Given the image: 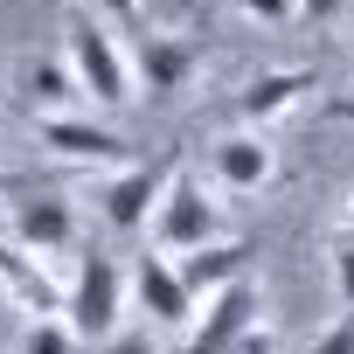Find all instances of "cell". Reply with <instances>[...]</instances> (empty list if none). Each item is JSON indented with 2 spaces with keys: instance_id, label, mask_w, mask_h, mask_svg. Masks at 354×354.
<instances>
[{
  "instance_id": "1",
  "label": "cell",
  "mask_w": 354,
  "mask_h": 354,
  "mask_svg": "<svg viewBox=\"0 0 354 354\" xmlns=\"http://www.w3.org/2000/svg\"><path fill=\"white\" fill-rule=\"evenodd\" d=\"M63 63L77 70V84H84L91 104L118 111L132 97V56L118 49V35H111V21L97 8H70V21H63Z\"/></svg>"
},
{
  "instance_id": "2",
  "label": "cell",
  "mask_w": 354,
  "mask_h": 354,
  "mask_svg": "<svg viewBox=\"0 0 354 354\" xmlns=\"http://www.w3.org/2000/svg\"><path fill=\"white\" fill-rule=\"evenodd\" d=\"M146 230H153V250L188 257V250H202V243H223V202H216V188L202 181L195 167H181V174H174V188L160 195V216H153Z\"/></svg>"
},
{
  "instance_id": "3",
  "label": "cell",
  "mask_w": 354,
  "mask_h": 354,
  "mask_svg": "<svg viewBox=\"0 0 354 354\" xmlns=\"http://www.w3.org/2000/svg\"><path fill=\"white\" fill-rule=\"evenodd\" d=\"M181 167H188L181 146H167L160 160H139V167H118L111 181H104V223H111L118 236L146 230V223L160 216V195L174 188V174H181Z\"/></svg>"
},
{
  "instance_id": "4",
  "label": "cell",
  "mask_w": 354,
  "mask_h": 354,
  "mask_svg": "<svg viewBox=\"0 0 354 354\" xmlns=\"http://www.w3.org/2000/svg\"><path fill=\"white\" fill-rule=\"evenodd\" d=\"M118 313H125V271L104 250L77 257V278H70V299H63V319L77 326V340H111Z\"/></svg>"
},
{
  "instance_id": "5",
  "label": "cell",
  "mask_w": 354,
  "mask_h": 354,
  "mask_svg": "<svg viewBox=\"0 0 354 354\" xmlns=\"http://www.w3.org/2000/svg\"><path fill=\"white\" fill-rule=\"evenodd\" d=\"M202 63H209V42L202 35H160V28H146L132 42V70H139L146 97H181Z\"/></svg>"
},
{
  "instance_id": "6",
  "label": "cell",
  "mask_w": 354,
  "mask_h": 354,
  "mask_svg": "<svg viewBox=\"0 0 354 354\" xmlns=\"http://www.w3.org/2000/svg\"><path fill=\"white\" fill-rule=\"evenodd\" d=\"M8 243H21L28 257H63V250H77V202L70 195H28V202H15V216H8Z\"/></svg>"
},
{
  "instance_id": "7",
  "label": "cell",
  "mask_w": 354,
  "mask_h": 354,
  "mask_svg": "<svg viewBox=\"0 0 354 354\" xmlns=\"http://www.w3.org/2000/svg\"><path fill=\"white\" fill-rule=\"evenodd\" d=\"M271 174H278V153L264 132H223L209 146V188L216 195H257V188H271Z\"/></svg>"
},
{
  "instance_id": "8",
  "label": "cell",
  "mask_w": 354,
  "mask_h": 354,
  "mask_svg": "<svg viewBox=\"0 0 354 354\" xmlns=\"http://www.w3.org/2000/svg\"><path fill=\"white\" fill-rule=\"evenodd\" d=\"M132 292H139V313L153 319V326H188L195 319V292L181 285V264H174L167 250H146L139 264H132Z\"/></svg>"
},
{
  "instance_id": "9",
  "label": "cell",
  "mask_w": 354,
  "mask_h": 354,
  "mask_svg": "<svg viewBox=\"0 0 354 354\" xmlns=\"http://www.w3.org/2000/svg\"><path fill=\"white\" fill-rule=\"evenodd\" d=\"M35 139L56 153V160H70V167H125V139L111 132V125H91L84 111L77 118H35Z\"/></svg>"
},
{
  "instance_id": "10",
  "label": "cell",
  "mask_w": 354,
  "mask_h": 354,
  "mask_svg": "<svg viewBox=\"0 0 354 354\" xmlns=\"http://www.w3.org/2000/svg\"><path fill=\"white\" fill-rule=\"evenodd\" d=\"M0 292H8L28 319H63V285L49 278V264L42 257H28L21 243H8V236H0Z\"/></svg>"
},
{
  "instance_id": "11",
  "label": "cell",
  "mask_w": 354,
  "mask_h": 354,
  "mask_svg": "<svg viewBox=\"0 0 354 354\" xmlns=\"http://www.w3.org/2000/svg\"><path fill=\"white\" fill-rule=\"evenodd\" d=\"M306 91H319V77H313V70H264V77H250V84L236 91V118H243V132L278 125L285 111H299V104H306Z\"/></svg>"
},
{
  "instance_id": "12",
  "label": "cell",
  "mask_w": 354,
  "mask_h": 354,
  "mask_svg": "<svg viewBox=\"0 0 354 354\" xmlns=\"http://www.w3.org/2000/svg\"><path fill=\"white\" fill-rule=\"evenodd\" d=\"M250 257H257V243L223 236V243H202V250H188V257H174V264H181V285H188L195 299H216V292H230V285L250 278Z\"/></svg>"
},
{
  "instance_id": "13",
  "label": "cell",
  "mask_w": 354,
  "mask_h": 354,
  "mask_svg": "<svg viewBox=\"0 0 354 354\" xmlns=\"http://www.w3.org/2000/svg\"><path fill=\"white\" fill-rule=\"evenodd\" d=\"M28 104H35V118H77V104H91V97H84L70 63H35L28 70Z\"/></svg>"
},
{
  "instance_id": "14",
  "label": "cell",
  "mask_w": 354,
  "mask_h": 354,
  "mask_svg": "<svg viewBox=\"0 0 354 354\" xmlns=\"http://www.w3.org/2000/svg\"><path fill=\"white\" fill-rule=\"evenodd\" d=\"M21 354H84V340H77L70 319H28L21 326Z\"/></svg>"
},
{
  "instance_id": "15",
  "label": "cell",
  "mask_w": 354,
  "mask_h": 354,
  "mask_svg": "<svg viewBox=\"0 0 354 354\" xmlns=\"http://www.w3.org/2000/svg\"><path fill=\"white\" fill-rule=\"evenodd\" d=\"M236 15L264 21V28H285V21H299V0H236Z\"/></svg>"
},
{
  "instance_id": "16",
  "label": "cell",
  "mask_w": 354,
  "mask_h": 354,
  "mask_svg": "<svg viewBox=\"0 0 354 354\" xmlns=\"http://www.w3.org/2000/svg\"><path fill=\"white\" fill-rule=\"evenodd\" d=\"M333 292L354 313V236H333Z\"/></svg>"
},
{
  "instance_id": "17",
  "label": "cell",
  "mask_w": 354,
  "mask_h": 354,
  "mask_svg": "<svg viewBox=\"0 0 354 354\" xmlns=\"http://www.w3.org/2000/svg\"><path fill=\"white\" fill-rule=\"evenodd\" d=\"M97 354H160V340L146 326H118L111 340H97Z\"/></svg>"
},
{
  "instance_id": "18",
  "label": "cell",
  "mask_w": 354,
  "mask_h": 354,
  "mask_svg": "<svg viewBox=\"0 0 354 354\" xmlns=\"http://www.w3.org/2000/svg\"><path fill=\"white\" fill-rule=\"evenodd\" d=\"M306 354H354V313H340V319H333V326H326Z\"/></svg>"
},
{
  "instance_id": "19",
  "label": "cell",
  "mask_w": 354,
  "mask_h": 354,
  "mask_svg": "<svg viewBox=\"0 0 354 354\" xmlns=\"http://www.w3.org/2000/svg\"><path fill=\"white\" fill-rule=\"evenodd\" d=\"M340 15H347V0H299V21H313V28H326Z\"/></svg>"
},
{
  "instance_id": "20",
  "label": "cell",
  "mask_w": 354,
  "mask_h": 354,
  "mask_svg": "<svg viewBox=\"0 0 354 354\" xmlns=\"http://www.w3.org/2000/svg\"><path fill=\"white\" fill-rule=\"evenodd\" d=\"M230 354H278V333H271V326L257 319V326H250V333H243V340H236Z\"/></svg>"
},
{
  "instance_id": "21",
  "label": "cell",
  "mask_w": 354,
  "mask_h": 354,
  "mask_svg": "<svg viewBox=\"0 0 354 354\" xmlns=\"http://www.w3.org/2000/svg\"><path fill=\"white\" fill-rule=\"evenodd\" d=\"M91 8H97L104 21H118V28H132V21H139V0H91Z\"/></svg>"
},
{
  "instance_id": "22",
  "label": "cell",
  "mask_w": 354,
  "mask_h": 354,
  "mask_svg": "<svg viewBox=\"0 0 354 354\" xmlns=\"http://www.w3.org/2000/svg\"><path fill=\"white\" fill-rule=\"evenodd\" d=\"M333 236H354V195L340 202V230H333Z\"/></svg>"
},
{
  "instance_id": "23",
  "label": "cell",
  "mask_w": 354,
  "mask_h": 354,
  "mask_svg": "<svg viewBox=\"0 0 354 354\" xmlns=\"http://www.w3.org/2000/svg\"><path fill=\"white\" fill-rule=\"evenodd\" d=\"M0 104H8V91H0Z\"/></svg>"
},
{
  "instance_id": "24",
  "label": "cell",
  "mask_w": 354,
  "mask_h": 354,
  "mask_svg": "<svg viewBox=\"0 0 354 354\" xmlns=\"http://www.w3.org/2000/svg\"><path fill=\"white\" fill-rule=\"evenodd\" d=\"M347 8H354V0H347Z\"/></svg>"
}]
</instances>
